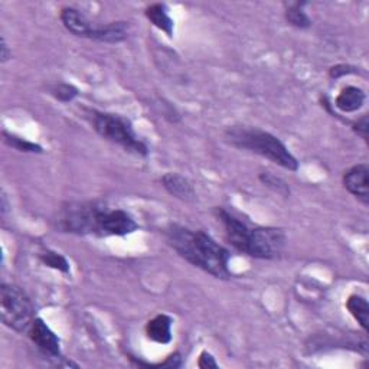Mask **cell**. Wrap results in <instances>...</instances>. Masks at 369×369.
I'll return each instance as SVG.
<instances>
[{
    "mask_svg": "<svg viewBox=\"0 0 369 369\" xmlns=\"http://www.w3.org/2000/svg\"><path fill=\"white\" fill-rule=\"evenodd\" d=\"M0 48H2V55H0V58H2V62H6L8 60H11L12 53L9 51V46L5 40V38H2V46H0Z\"/></svg>",
    "mask_w": 369,
    "mask_h": 369,
    "instance_id": "d4e9b609",
    "label": "cell"
},
{
    "mask_svg": "<svg viewBox=\"0 0 369 369\" xmlns=\"http://www.w3.org/2000/svg\"><path fill=\"white\" fill-rule=\"evenodd\" d=\"M101 206L97 204H74L62 209L57 219V228L62 233L72 234H96L99 231V215Z\"/></svg>",
    "mask_w": 369,
    "mask_h": 369,
    "instance_id": "5b68a950",
    "label": "cell"
},
{
    "mask_svg": "<svg viewBox=\"0 0 369 369\" xmlns=\"http://www.w3.org/2000/svg\"><path fill=\"white\" fill-rule=\"evenodd\" d=\"M40 261L48 265L51 268H55V270H60L65 274L70 272V264L67 261V258L64 255H61L60 253H55V251H45L40 254Z\"/></svg>",
    "mask_w": 369,
    "mask_h": 369,
    "instance_id": "d6986e66",
    "label": "cell"
},
{
    "mask_svg": "<svg viewBox=\"0 0 369 369\" xmlns=\"http://www.w3.org/2000/svg\"><path fill=\"white\" fill-rule=\"evenodd\" d=\"M137 229H138L137 222L126 211H121V209L109 211V209L103 208L99 215L97 236L124 237V236H130V234L136 233Z\"/></svg>",
    "mask_w": 369,
    "mask_h": 369,
    "instance_id": "52a82bcc",
    "label": "cell"
},
{
    "mask_svg": "<svg viewBox=\"0 0 369 369\" xmlns=\"http://www.w3.org/2000/svg\"><path fill=\"white\" fill-rule=\"evenodd\" d=\"M369 167L365 163L356 165L345 172L343 175V184L345 188L356 197L363 205L369 202Z\"/></svg>",
    "mask_w": 369,
    "mask_h": 369,
    "instance_id": "9c48e42d",
    "label": "cell"
},
{
    "mask_svg": "<svg viewBox=\"0 0 369 369\" xmlns=\"http://www.w3.org/2000/svg\"><path fill=\"white\" fill-rule=\"evenodd\" d=\"M286 19L287 22L299 29H306L312 26V21L310 18L304 13V11L302 9L300 4H293L287 8L286 11Z\"/></svg>",
    "mask_w": 369,
    "mask_h": 369,
    "instance_id": "ac0fdd59",
    "label": "cell"
},
{
    "mask_svg": "<svg viewBox=\"0 0 369 369\" xmlns=\"http://www.w3.org/2000/svg\"><path fill=\"white\" fill-rule=\"evenodd\" d=\"M226 141L244 150L257 153L287 170H297L299 162L279 137L264 130L246 126H233L225 131Z\"/></svg>",
    "mask_w": 369,
    "mask_h": 369,
    "instance_id": "7a4b0ae2",
    "label": "cell"
},
{
    "mask_svg": "<svg viewBox=\"0 0 369 369\" xmlns=\"http://www.w3.org/2000/svg\"><path fill=\"white\" fill-rule=\"evenodd\" d=\"M166 236L169 244L182 258L212 274L216 279L228 280L231 277L228 270L229 251L204 231L170 225Z\"/></svg>",
    "mask_w": 369,
    "mask_h": 369,
    "instance_id": "6da1fadb",
    "label": "cell"
},
{
    "mask_svg": "<svg viewBox=\"0 0 369 369\" xmlns=\"http://www.w3.org/2000/svg\"><path fill=\"white\" fill-rule=\"evenodd\" d=\"M346 307L352 317L359 323L360 328L366 332L368 331V323H369V306L365 297L352 294L349 296L346 302Z\"/></svg>",
    "mask_w": 369,
    "mask_h": 369,
    "instance_id": "2e32d148",
    "label": "cell"
},
{
    "mask_svg": "<svg viewBox=\"0 0 369 369\" xmlns=\"http://www.w3.org/2000/svg\"><path fill=\"white\" fill-rule=\"evenodd\" d=\"M28 335L31 341L36 345V348L45 355L53 358L61 356V343L58 336L51 331V328L46 325L42 319L35 317L28 331Z\"/></svg>",
    "mask_w": 369,
    "mask_h": 369,
    "instance_id": "ba28073f",
    "label": "cell"
},
{
    "mask_svg": "<svg viewBox=\"0 0 369 369\" xmlns=\"http://www.w3.org/2000/svg\"><path fill=\"white\" fill-rule=\"evenodd\" d=\"M365 103V92L358 87H346L336 97L335 106L343 113H353Z\"/></svg>",
    "mask_w": 369,
    "mask_h": 369,
    "instance_id": "5bb4252c",
    "label": "cell"
},
{
    "mask_svg": "<svg viewBox=\"0 0 369 369\" xmlns=\"http://www.w3.org/2000/svg\"><path fill=\"white\" fill-rule=\"evenodd\" d=\"M146 335L150 341L166 345L172 341V319L167 314H158L149 320Z\"/></svg>",
    "mask_w": 369,
    "mask_h": 369,
    "instance_id": "4fadbf2b",
    "label": "cell"
},
{
    "mask_svg": "<svg viewBox=\"0 0 369 369\" xmlns=\"http://www.w3.org/2000/svg\"><path fill=\"white\" fill-rule=\"evenodd\" d=\"M163 188L175 198L184 201V202H192L195 201L197 195L192 188V184L188 179H184L183 176L177 173H166L162 177Z\"/></svg>",
    "mask_w": 369,
    "mask_h": 369,
    "instance_id": "30bf717a",
    "label": "cell"
},
{
    "mask_svg": "<svg viewBox=\"0 0 369 369\" xmlns=\"http://www.w3.org/2000/svg\"><path fill=\"white\" fill-rule=\"evenodd\" d=\"M260 180L264 183V184H267L268 188H271L272 191H275L277 194H280V195H285V197H287L289 195V187L286 184V182L285 180H282L280 177H275L274 175H271V173H261L260 175Z\"/></svg>",
    "mask_w": 369,
    "mask_h": 369,
    "instance_id": "44dd1931",
    "label": "cell"
},
{
    "mask_svg": "<svg viewBox=\"0 0 369 369\" xmlns=\"http://www.w3.org/2000/svg\"><path fill=\"white\" fill-rule=\"evenodd\" d=\"M286 237L277 228H251L246 254L254 258L270 260L279 255L285 247Z\"/></svg>",
    "mask_w": 369,
    "mask_h": 369,
    "instance_id": "8992f818",
    "label": "cell"
},
{
    "mask_svg": "<svg viewBox=\"0 0 369 369\" xmlns=\"http://www.w3.org/2000/svg\"><path fill=\"white\" fill-rule=\"evenodd\" d=\"M356 72V70L353 67H349V65H336L331 70V77L332 78H341L343 75H348V74H353Z\"/></svg>",
    "mask_w": 369,
    "mask_h": 369,
    "instance_id": "603a6c76",
    "label": "cell"
},
{
    "mask_svg": "<svg viewBox=\"0 0 369 369\" xmlns=\"http://www.w3.org/2000/svg\"><path fill=\"white\" fill-rule=\"evenodd\" d=\"M146 18L160 31H163L169 38L173 36V31H175V23L172 21V18L167 13V9L165 5L156 4V5H150L146 9Z\"/></svg>",
    "mask_w": 369,
    "mask_h": 369,
    "instance_id": "9a60e30c",
    "label": "cell"
},
{
    "mask_svg": "<svg viewBox=\"0 0 369 369\" xmlns=\"http://www.w3.org/2000/svg\"><path fill=\"white\" fill-rule=\"evenodd\" d=\"M198 366L202 368V369H206V368L209 369V368H218V363L215 362V358H214L209 352L204 351V352L199 355Z\"/></svg>",
    "mask_w": 369,
    "mask_h": 369,
    "instance_id": "7402d4cb",
    "label": "cell"
},
{
    "mask_svg": "<svg viewBox=\"0 0 369 369\" xmlns=\"http://www.w3.org/2000/svg\"><path fill=\"white\" fill-rule=\"evenodd\" d=\"M4 141L6 145H9L11 148H13L19 152H25V153H42L43 152L39 145L28 142V141H25V138L11 134L8 131H4Z\"/></svg>",
    "mask_w": 369,
    "mask_h": 369,
    "instance_id": "e0dca14e",
    "label": "cell"
},
{
    "mask_svg": "<svg viewBox=\"0 0 369 369\" xmlns=\"http://www.w3.org/2000/svg\"><path fill=\"white\" fill-rule=\"evenodd\" d=\"M353 130L363 138V141H368V116H363L360 120H358Z\"/></svg>",
    "mask_w": 369,
    "mask_h": 369,
    "instance_id": "cb8c5ba5",
    "label": "cell"
},
{
    "mask_svg": "<svg viewBox=\"0 0 369 369\" xmlns=\"http://www.w3.org/2000/svg\"><path fill=\"white\" fill-rule=\"evenodd\" d=\"M0 313L5 325L16 332H28L35 320V310L29 297L13 285L0 287Z\"/></svg>",
    "mask_w": 369,
    "mask_h": 369,
    "instance_id": "277c9868",
    "label": "cell"
},
{
    "mask_svg": "<svg viewBox=\"0 0 369 369\" xmlns=\"http://www.w3.org/2000/svg\"><path fill=\"white\" fill-rule=\"evenodd\" d=\"M61 21L67 31L79 38H89L92 26H94L87 21V18L79 11L74 8H64L61 12Z\"/></svg>",
    "mask_w": 369,
    "mask_h": 369,
    "instance_id": "7c38bea8",
    "label": "cell"
},
{
    "mask_svg": "<svg viewBox=\"0 0 369 369\" xmlns=\"http://www.w3.org/2000/svg\"><path fill=\"white\" fill-rule=\"evenodd\" d=\"M128 36L127 22H110L100 26H92L89 39L106 43H119Z\"/></svg>",
    "mask_w": 369,
    "mask_h": 369,
    "instance_id": "8fae6325",
    "label": "cell"
},
{
    "mask_svg": "<svg viewBox=\"0 0 369 369\" xmlns=\"http://www.w3.org/2000/svg\"><path fill=\"white\" fill-rule=\"evenodd\" d=\"M51 94L62 103H70L78 96V89L71 84H58L51 89Z\"/></svg>",
    "mask_w": 369,
    "mask_h": 369,
    "instance_id": "ffe728a7",
    "label": "cell"
},
{
    "mask_svg": "<svg viewBox=\"0 0 369 369\" xmlns=\"http://www.w3.org/2000/svg\"><path fill=\"white\" fill-rule=\"evenodd\" d=\"M92 126L96 131L106 138V141L121 146L126 152L134 153L137 156H148L149 149L148 146L138 138L136 134L130 120L109 113H99L91 111Z\"/></svg>",
    "mask_w": 369,
    "mask_h": 369,
    "instance_id": "3957f363",
    "label": "cell"
}]
</instances>
